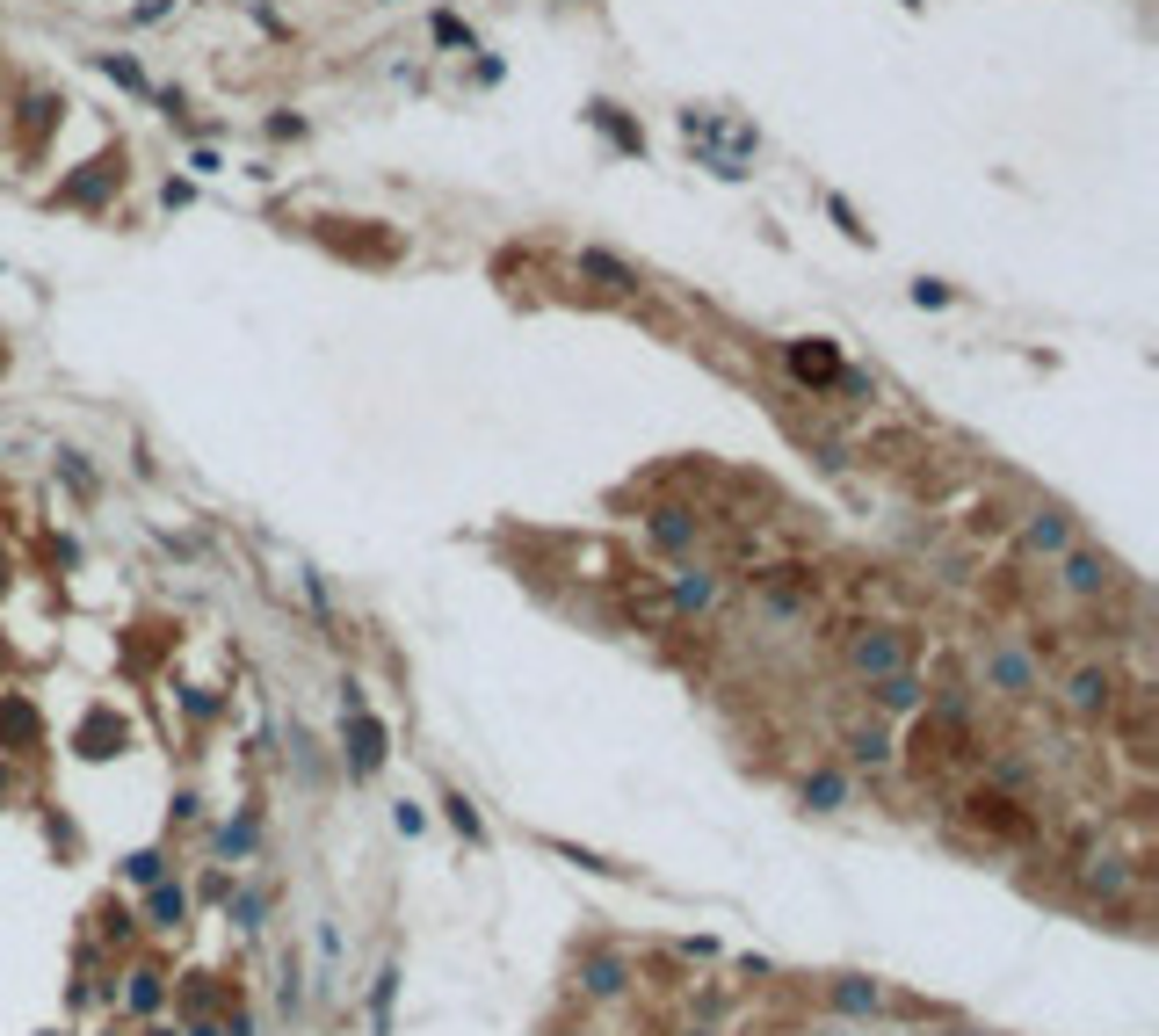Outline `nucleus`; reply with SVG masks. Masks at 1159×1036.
<instances>
[{
    "instance_id": "f257e3e1",
    "label": "nucleus",
    "mask_w": 1159,
    "mask_h": 1036,
    "mask_svg": "<svg viewBox=\"0 0 1159 1036\" xmlns=\"http://www.w3.org/2000/svg\"><path fill=\"white\" fill-rule=\"evenodd\" d=\"M341 710H349V768H356V775H377V768H384V725L363 710L356 689L341 696Z\"/></svg>"
},
{
    "instance_id": "f03ea898",
    "label": "nucleus",
    "mask_w": 1159,
    "mask_h": 1036,
    "mask_svg": "<svg viewBox=\"0 0 1159 1036\" xmlns=\"http://www.w3.org/2000/svg\"><path fill=\"white\" fill-rule=\"evenodd\" d=\"M898 638H884V630H863V638H848V667L855 674H870V681H884V674H898Z\"/></svg>"
},
{
    "instance_id": "7ed1b4c3",
    "label": "nucleus",
    "mask_w": 1159,
    "mask_h": 1036,
    "mask_svg": "<svg viewBox=\"0 0 1159 1036\" xmlns=\"http://www.w3.org/2000/svg\"><path fill=\"white\" fill-rule=\"evenodd\" d=\"M1065 587L1072 595H1102L1109 587V566H1102V558H1087V551H1065Z\"/></svg>"
},
{
    "instance_id": "20e7f679",
    "label": "nucleus",
    "mask_w": 1159,
    "mask_h": 1036,
    "mask_svg": "<svg viewBox=\"0 0 1159 1036\" xmlns=\"http://www.w3.org/2000/svg\"><path fill=\"white\" fill-rule=\"evenodd\" d=\"M580 269H588V276H602V290H638V276H631L616 254H602V247H580Z\"/></svg>"
},
{
    "instance_id": "39448f33",
    "label": "nucleus",
    "mask_w": 1159,
    "mask_h": 1036,
    "mask_svg": "<svg viewBox=\"0 0 1159 1036\" xmlns=\"http://www.w3.org/2000/svg\"><path fill=\"white\" fill-rule=\"evenodd\" d=\"M848 761H863V768H884V761H891V740H884V725H855V733H848Z\"/></svg>"
},
{
    "instance_id": "423d86ee",
    "label": "nucleus",
    "mask_w": 1159,
    "mask_h": 1036,
    "mask_svg": "<svg viewBox=\"0 0 1159 1036\" xmlns=\"http://www.w3.org/2000/svg\"><path fill=\"white\" fill-rule=\"evenodd\" d=\"M870 689H877V703H884V710H921V681L906 674V667H898V674H884V681H870Z\"/></svg>"
},
{
    "instance_id": "0eeeda50",
    "label": "nucleus",
    "mask_w": 1159,
    "mask_h": 1036,
    "mask_svg": "<svg viewBox=\"0 0 1159 1036\" xmlns=\"http://www.w3.org/2000/svg\"><path fill=\"white\" fill-rule=\"evenodd\" d=\"M652 536L667 544V551H689V544H696V522H689L682 508H659V515H652Z\"/></svg>"
},
{
    "instance_id": "6e6552de",
    "label": "nucleus",
    "mask_w": 1159,
    "mask_h": 1036,
    "mask_svg": "<svg viewBox=\"0 0 1159 1036\" xmlns=\"http://www.w3.org/2000/svg\"><path fill=\"white\" fill-rule=\"evenodd\" d=\"M1029 544H1036V551H1065V544H1072V529H1065V515H1051V508H1036V515H1029Z\"/></svg>"
},
{
    "instance_id": "1a4fd4ad",
    "label": "nucleus",
    "mask_w": 1159,
    "mask_h": 1036,
    "mask_svg": "<svg viewBox=\"0 0 1159 1036\" xmlns=\"http://www.w3.org/2000/svg\"><path fill=\"white\" fill-rule=\"evenodd\" d=\"M1072 710H1109V674H1072Z\"/></svg>"
},
{
    "instance_id": "9d476101",
    "label": "nucleus",
    "mask_w": 1159,
    "mask_h": 1036,
    "mask_svg": "<svg viewBox=\"0 0 1159 1036\" xmlns=\"http://www.w3.org/2000/svg\"><path fill=\"white\" fill-rule=\"evenodd\" d=\"M580 979H588V993H623V956H595Z\"/></svg>"
},
{
    "instance_id": "9b49d317",
    "label": "nucleus",
    "mask_w": 1159,
    "mask_h": 1036,
    "mask_svg": "<svg viewBox=\"0 0 1159 1036\" xmlns=\"http://www.w3.org/2000/svg\"><path fill=\"white\" fill-rule=\"evenodd\" d=\"M834 1007H848V1015H870V1007H877V986H870V979H841V986H834Z\"/></svg>"
},
{
    "instance_id": "f8f14e48",
    "label": "nucleus",
    "mask_w": 1159,
    "mask_h": 1036,
    "mask_svg": "<svg viewBox=\"0 0 1159 1036\" xmlns=\"http://www.w3.org/2000/svg\"><path fill=\"white\" fill-rule=\"evenodd\" d=\"M841 797H848V783H841V775H812V783H804V805H819V812H834Z\"/></svg>"
},
{
    "instance_id": "ddd939ff",
    "label": "nucleus",
    "mask_w": 1159,
    "mask_h": 1036,
    "mask_svg": "<svg viewBox=\"0 0 1159 1036\" xmlns=\"http://www.w3.org/2000/svg\"><path fill=\"white\" fill-rule=\"evenodd\" d=\"M790 370L797 377H841V363L826 356V348H790Z\"/></svg>"
},
{
    "instance_id": "4468645a",
    "label": "nucleus",
    "mask_w": 1159,
    "mask_h": 1036,
    "mask_svg": "<svg viewBox=\"0 0 1159 1036\" xmlns=\"http://www.w3.org/2000/svg\"><path fill=\"white\" fill-rule=\"evenodd\" d=\"M0 725H8V733L30 747V740H37V710H30V703H0Z\"/></svg>"
},
{
    "instance_id": "2eb2a0df",
    "label": "nucleus",
    "mask_w": 1159,
    "mask_h": 1036,
    "mask_svg": "<svg viewBox=\"0 0 1159 1036\" xmlns=\"http://www.w3.org/2000/svg\"><path fill=\"white\" fill-rule=\"evenodd\" d=\"M675 602H682V609H703V602H710V573H682V580H675Z\"/></svg>"
},
{
    "instance_id": "dca6fc26",
    "label": "nucleus",
    "mask_w": 1159,
    "mask_h": 1036,
    "mask_svg": "<svg viewBox=\"0 0 1159 1036\" xmlns=\"http://www.w3.org/2000/svg\"><path fill=\"white\" fill-rule=\"evenodd\" d=\"M992 674H1001V681H1008V689H1029V681H1036V674H1029V660H1022V653H1001V660H992Z\"/></svg>"
},
{
    "instance_id": "f3484780",
    "label": "nucleus",
    "mask_w": 1159,
    "mask_h": 1036,
    "mask_svg": "<svg viewBox=\"0 0 1159 1036\" xmlns=\"http://www.w3.org/2000/svg\"><path fill=\"white\" fill-rule=\"evenodd\" d=\"M182 913H189V899H182V892H152V921H159V928H175Z\"/></svg>"
},
{
    "instance_id": "a211bd4d",
    "label": "nucleus",
    "mask_w": 1159,
    "mask_h": 1036,
    "mask_svg": "<svg viewBox=\"0 0 1159 1036\" xmlns=\"http://www.w3.org/2000/svg\"><path fill=\"white\" fill-rule=\"evenodd\" d=\"M131 1007H159V972H138L131 979Z\"/></svg>"
},
{
    "instance_id": "6ab92c4d",
    "label": "nucleus",
    "mask_w": 1159,
    "mask_h": 1036,
    "mask_svg": "<svg viewBox=\"0 0 1159 1036\" xmlns=\"http://www.w3.org/2000/svg\"><path fill=\"white\" fill-rule=\"evenodd\" d=\"M450 819H457V834H464V841H478V812L464 805V797H450Z\"/></svg>"
},
{
    "instance_id": "aec40b11",
    "label": "nucleus",
    "mask_w": 1159,
    "mask_h": 1036,
    "mask_svg": "<svg viewBox=\"0 0 1159 1036\" xmlns=\"http://www.w3.org/2000/svg\"><path fill=\"white\" fill-rule=\"evenodd\" d=\"M102 73H117V80H124V88H145V73H138L131 58H102Z\"/></svg>"
},
{
    "instance_id": "412c9836",
    "label": "nucleus",
    "mask_w": 1159,
    "mask_h": 1036,
    "mask_svg": "<svg viewBox=\"0 0 1159 1036\" xmlns=\"http://www.w3.org/2000/svg\"><path fill=\"white\" fill-rule=\"evenodd\" d=\"M232 913H239V928H254V921H262V899H254V892H239V899H232Z\"/></svg>"
},
{
    "instance_id": "4be33fe9",
    "label": "nucleus",
    "mask_w": 1159,
    "mask_h": 1036,
    "mask_svg": "<svg viewBox=\"0 0 1159 1036\" xmlns=\"http://www.w3.org/2000/svg\"><path fill=\"white\" fill-rule=\"evenodd\" d=\"M131 877H138V885H152V877H159V855L145 848V855H131Z\"/></svg>"
}]
</instances>
